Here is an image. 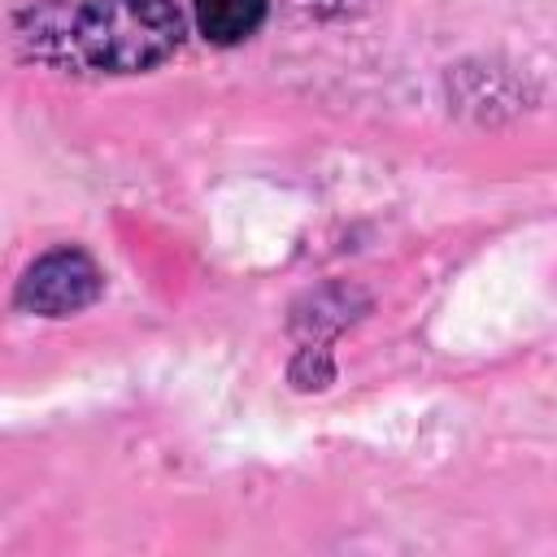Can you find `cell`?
<instances>
[{
	"mask_svg": "<svg viewBox=\"0 0 557 557\" xmlns=\"http://www.w3.org/2000/svg\"><path fill=\"white\" fill-rule=\"evenodd\" d=\"M183 39L174 0H87L61 22V44L91 70L139 74L161 65Z\"/></svg>",
	"mask_w": 557,
	"mask_h": 557,
	"instance_id": "cell-1",
	"label": "cell"
},
{
	"mask_svg": "<svg viewBox=\"0 0 557 557\" xmlns=\"http://www.w3.org/2000/svg\"><path fill=\"white\" fill-rule=\"evenodd\" d=\"M265 9L270 0H191L196 30L218 48H235L252 39L265 22Z\"/></svg>",
	"mask_w": 557,
	"mask_h": 557,
	"instance_id": "cell-3",
	"label": "cell"
},
{
	"mask_svg": "<svg viewBox=\"0 0 557 557\" xmlns=\"http://www.w3.org/2000/svg\"><path fill=\"white\" fill-rule=\"evenodd\" d=\"M104 278L100 265L83 252V248H52L44 252L17 283V305L26 313H44V318H65L87 309L100 296Z\"/></svg>",
	"mask_w": 557,
	"mask_h": 557,
	"instance_id": "cell-2",
	"label": "cell"
}]
</instances>
